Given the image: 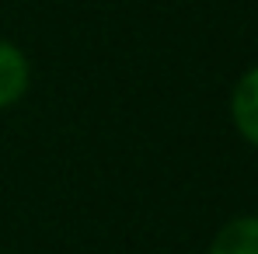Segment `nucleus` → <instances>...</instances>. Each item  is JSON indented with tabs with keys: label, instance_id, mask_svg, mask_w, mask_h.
Returning a JSON list of instances; mask_svg holds the SVG:
<instances>
[{
	"label": "nucleus",
	"instance_id": "2",
	"mask_svg": "<svg viewBox=\"0 0 258 254\" xmlns=\"http://www.w3.org/2000/svg\"><path fill=\"white\" fill-rule=\"evenodd\" d=\"M32 84V66L14 42L0 39V112L18 105Z\"/></svg>",
	"mask_w": 258,
	"mask_h": 254
},
{
	"label": "nucleus",
	"instance_id": "1",
	"mask_svg": "<svg viewBox=\"0 0 258 254\" xmlns=\"http://www.w3.org/2000/svg\"><path fill=\"white\" fill-rule=\"evenodd\" d=\"M230 119L241 139L258 146V66L244 70L230 91Z\"/></svg>",
	"mask_w": 258,
	"mask_h": 254
},
{
	"label": "nucleus",
	"instance_id": "3",
	"mask_svg": "<svg viewBox=\"0 0 258 254\" xmlns=\"http://www.w3.org/2000/svg\"><path fill=\"white\" fill-rule=\"evenodd\" d=\"M206 254H258V216H234L227 219Z\"/></svg>",
	"mask_w": 258,
	"mask_h": 254
}]
</instances>
